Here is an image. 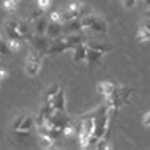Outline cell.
<instances>
[{
    "label": "cell",
    "instance_id": "obj_29",
    "mask_svg": "<svg viewBox=\"0 0 150 150\" xmlns=\"http://www.w3.org/2000/svg\"><path fill=\"white\" fill-rule=\"evenodd\" d=\"M145 19H150V6H147V10H145Z\"/></svg>",
    "mask_w": 150,
    "mask_h": 150
},
{
    "label": "cell",
    "instance_id": "obj_17",
    "mask_svg": "<svg viewBox=\"0 0 150 150\" xmlns=\"http://www.w3.org/2000/svg\"><path fill=\"white\" fill-rule=\"evenodd\" d=\"M5 43H6V47L10 51V54H19V51H21V40L6 38Z\"/></svg>",
    "mask_w": 150,
    "mask_h": 150
},
{
    "label": "cell",
    "instance_id": "obj_4",
    "mask_svg": "<svg viewBox=\"0 0 150 150\" xmlns=\"http://www.w3.org/2000/svg\"><path fill=\"white\" fill-rule=\"evenodd\" d=\"M117 86L119 84L117 82H114V81H103V82H100L98 86H96V92L100 93V95H103L104 98L106 96H111L112 93H115V90H117Z\"/></svg>",
    "mask_w": 150,
    "mask_h": 150
},
{
    "label": "cell",
    "instance_id": "obj_6",
    "mask_svg": "<svg viewBox=\"0 0 150 150\" xmlns=\"http://www.w3.org/2000/svg\"><path fill=\"white\" fill-rule=\"evenodd\" d=\"M84 32H87V33H96V35H106L108 33V22L104 21L103 18H98V16H96L93 25L88 30H84Z\"/></svg>",
    "mask_w": 150,
    "mask_h": 150
},
{
    "label": "cell",
    "instance_id": "obj_28",
    "mask_svg": "<svg viewBox=\"0 0 150 150\" xmlns=\"http://www.w3.org/2000/svg\"><path fill=\"white\" fill-rule=\"evenodd\" d=\"M8 76H10V73H8V70H5V68H2L0 70V81H5Z\"/></svg>",
    "mask_w": 150,
    "mask_h": 150
},
{
    "label": "cell",
    "instance_id": "obj_34",
    "mask_svg": "<svg viewBox=\"0 0 150 150\" xmlns=\"http://www.w3.org/2000/svg\"><path fill=\"white\" fill-rule=\"evenodd\" d=\"M0 82H2V81H0Z\"/></svg>",
    "mask_w": 150,
    "mask_h": 150
},
{
    "label": "cell",
    "instance_id": "obj_14",
    "mask_svg": "<svg viewBox=\"0 0 150 150\" xmlns=\"http://www.w3.org/2000/svg\"><path fill=\"white\" fill-rule=\"evenodd\" d=\"M115 93H117V96L120 98L122 104L128 103L129 98H131V88L127 87V86H120V84H119V86H117V90H115Z\"/></svg>",
    "mask_w": 150,
    "mask_h": 150
},
{
    "label": "cell",
    "instance_id": "obj_18",
    "mask_svg": "<svg viewBox=\"0 0 150 150\" xmlns=\"http://www.w3.org/2000/svg\"><path fill=\"white\" fill-rule=\"evenodd\" d=\"M79 19H81V25H82V32H84V30H88L93 25V22H95V19H96V14L90 13V14H86V16H82V18H79Z\"/></svg>",
    "mask_w": 150,
    "mask_h": 150
},
{
    "label": "cell",
    "instance_id": "obj_23",
    "mask_svg": "<svg viewBox=\"0 0 150 150\" xmlns=\"http://www.w3.org/2000/svg\"><path fill=\"white\" fill-rule=\"evenodd\" d=\"M52 5V0H36V6L38 8H41V10H49Z\"/></svg>",
    "mask_w": 150,
    "mask_h": 150
},
{
    "label": "cell",
    "instance_id": "obj_32",
    "mask_svg": "<svg viewBox=\"0 0 150 150\" xmlns=\"http://www.w3.org/2000/svg\"><path fill=\"white\" fill-rule=\"evenodd\" d=\"M13 2H14V3H19V2H21V0H13Z\"/></svg>",
    "mask_w": 150,
    "mask_h": 150
},
{
    "label": "cell",
    "instance_id": "obj_10",
    "mask_svg": "<svg viewBox=\"0 0 150 150\" xmlns=\"http://www.w3.org/2000/svg\"><path fill=\"white\" fill-rule=\"evenodd\" d=\"M16 32L19 33V36L24 40V38H30V32H32V27L27 21H22V19H18V25H16Z\"/></svg>",
    "mask_w": 150,
    "mask_h": 150
},
{
    "label": "cell",
    "instance_id": "obj_20",
    "mask_svg": "<svg viewBox=\"0 0 150 150\" xmlns=\"http://www.w3.org/2000/svg\"><path fill=\"white\" fill-rule=\"evenodd\" d=\"M59 88H60L59 84H52V86H49V87L46 88V90L43 92L44 100H46V101H52V98H54V95L59 92Z\"/></svg>",
    "mask_w": 150,
    "mask_h": 150
},
{
    "label": "cell",
    "instance_id": "obj_19",
    "mask_svg": "<svg viewBox=\"0 0 150 150\" xmlns=\"http://www.w3.org/2000/svg\"><path fill=\"white\" fill-rule=\"evenodd\" d=\"M82 5H84V2H81V0H73V2L68 3L67 10L71 11L74 18H79V13H81V8H82Z\"/></svg>",
    "mask_w": 150,
    "mask_h": 150
},
{
    "label": "cell",
    "instance_id": "obj_13",
    "mask_svg": "<svg viewBox=\"0 0 150 150\" xmlns=\"http://www.w3.org/2000/svg\"><path fill=\"white\" fill-rule=\"evenodd\" d=\"M46 27H47V21L44 18H38L33 19V25H32V30L36 35H44L46 33Z\"/></svg>",
    "mask_w": 150,
    "mask_h": 150
},
{
    "label": "cell",
    "instance_id": "obj_21",
    "mask_svg": "<svg viewBox=\"0 0 150 150\" xmlns=\"http://www.w3.org/2000/svg\"><path fill=\"white\" fill-rule=\"evenodd\" d=\"M25 114H27V112H19L18 115H14L13 122H11V129L18 131L19 127H21V123H22V120H24V117H25Z\"/></svg>",
    "mask_w": 150,
    "mask_h": 150
},
{
    "label": "cell",
    "instance_id": "obj_9",
    "mask_svg": "<svg viewBox=\"0 0 150 150\" xmlns=\"http://www.w3.org/2000/svg\"><path fill=\"white\" fill-rule=\"evenodd\" d=\"M52 104L57 111H67V101H65V88L60 87L59 92L52 98Z\"/></svg>",
    "mask_w": 150,
    "mask_h": 150
},
{
    "label": "cell",
    "instance_id": "obj_12",
    "mask_svg": "<svg viewBox=\"0 0 150 150\" xmlns=\"http://www.w3.org/2000/svg\"><path fill=\"white\" fill-rule=\"evenodd\" d=\"M33 127H35V117L30 115V114H25L21 127H19V129H18V133H30V129Z\"/></svg>",
    "mask_w": 150,
    "mask_h": 150
},
{
    "label": "cell",
    "instance_id": "obj_16",
    "mask_svg": "<svg viewBox=\"0 0 150 150\" xmlns=\"http://www.w3.org/2000/svg\"><path fill=\"white\" fill-rule=\"evenodd\" d=\"M136 40H137L139 43H147V41H150V30L144 25V24L139 27V29H137V32H136Z\"/></svg>",
    "mask_w": 150,
    "mask_h": 150
},
{
    "label": "cell",
    "instance_id": "obj_25",
    "mask_svg": "<svg viewBox=\"0 0 150 150\" xmlns=\"http://www.w3.org/2000/svg\"><path fill=\"white\" fill-rule=\"evenodd\" d=\"M60 16H62V13H60V11H51L49 13V21L51 22H60Z\"/></svg>",
    "mask_w": 150,
    "mask_h": 150
},
{
    "label": "cell",
    "instance_id": "obj_27",
    "mask_svg": "<svg viewBox=\"0 0 150 150\" xmlns=\"http://www.w3.org/2000/svg\"><path fill=\"white\" fill-rule=\"evenodd\" d=\"M142 125H144L145 128H150V111L144 114V117H142Z\"/></svg>",
    "mask_w": 150,
    "mask_h": 150
},
{
    "label": "cell",
    "instance_id": "obj_31",
    "mask_svg": "<svg viewBox=\"0 0 150 150\" xmlns=\"http://www.w3.org/2000/svg\"><path fill=\"white\" fill-rule=\"evenodd\" d=\"M145 3H147V6H150V0H144Z\"/></svg>",
    "mask_w": 150,
    "mask_h": 150
},
{
    "label": "cell",
    "instance_id": "obj_7",
    "mask_svg": "<svg viewBox=\"0 0 150 150\" xmlns=\"http://www.w3.org/2000/svg\"><path fill=\"white\" fill-rule=\"evenodd\" d=\"M71 57H73V62L76 63H84V60H86V54H87V44L86 41L78 44V46H74L71 49Z\"/></svg>",
    "mask_w": 150,
    "mask_h": 150
},
{
    "label": "cell",
    "instance_id": "obj_11",
    "mask_svg": "<svg viewBox=\"0 0 150 150\" xmlns=\"http://www.w3.org/2000/svg\"><path fill=\"white\" fill-rule=\"evenodd\" d=\"M38 144H40V147H41V149H52V147H54V144H55V139L51 134H47V133H40Z\"/></svg>",
    "mask_w": 150,
    "mask_h": 150
},
{
    "label": "cell",
    "instance_id": "obj_22",
    "mask_svg": "<svg viewBox=\"0 0 150 150\" xmlns=\"http://www.w3.org/2000/svg\"><path fill=\"white\" fill-rule=\"evenodd\" d=\"M16 5H18V3H14L13 0H3L2 8L6 11V13H14V11H16Z\"/></svg>",
    "mask_w": 150,
    "mask_h": 150
},
{
    "label": "cell",
    "instance_id": "obj_30",
    "mask_svg": "<svg viewBox=\"0 0 150 150\" xmlns=\"http://www.w3.org/2000/svg\"><path fill=\"white\" fill-rule=\"evenodd\" d=\"M144 25L147 27V29L150 30V19H145V22H144Z\"/></svg>",
    "mask_w": 150,
    "mask_h": 150
},
{
    "label": "cell",
    "instance_id": "obj_2",
    "mask_svg": "<svg viewBox=\"0 0 150 150\" xmlns=\"http://www.w3.org/2000/svg\"><path fill=\"white\" fill-rule=\"evenodd\" d=\"M29 40H30V44L35 47V51L41 52V54H44L47 44H49V41H51L46 35H36V33H33V36H30Z\"/></svg>",
    "mask_w": 150,
    "mask_h": 150
},
{
    "label": "cell",
    "instance_id": "obj_3",
    "mask_svg": "<svg viewBox=\"0 0 150 150\" xmlns=\"http://www.w3.org/2000/svg\"><path fill=\"white\" fill-rule=\"evenodd\" d=\"M104 57V54L103 52H100V51H95V49H92V47H87V54H86V60H84V63L87 65V67H96V65H100V62L103 60Z\"/></svg>",
    "mask_w": 150,
    "mask_h": 150
},
{
    "label": "cell",
    "instance_id": "obj_26",
    "mask_svg": "<svg viewBox=\"0 0 150 150\" xmlns=\"http://www.w3.org/2000/svg\"><path fill=\"white\" fill-rule=\"evenodd\" d=\"M43 13H44V10H41V8L36 6L35 10L32 11V16H33V19H38V18H43Z\"/></svg>",
    "mask_w": 150,
    "mask_h": 150
},
{
    "label": "cell",
    "instance_id": "obj_1",
    "mask_svg": "<svg viewBox=\"0 0 150 150\" xmlns=\"http://www.w3.org/2000/svg\"><path fill=\"white\" fill-rule=\"evenodd\" d=\"M43 65V54L38 51H32L25 59V74L30 78H36L41 71Z\"/></svg>",
    "mask_w": 150,
    "mask_h": 150
},
{
    "label": "cell",
    "instance_id": "obj_33",
    "mask_svg": "<svg viewBox=\"0 0 150 150\" xmlns=\"http://www.w3.org/2000/svg\"><path fill=\"white\" fill-rule=\"evenodd\" d=\"M0 38H2V33H0Z\"/></svg>",
    "mask_w": 150,
    "mask_h": 150
},
{
    "label": "cell",
    "instance_id": "obj_8",
    "mask_svg": "<svg viewBox=\"0 0 150 150\" xmlns=\"http://www.w3.org/2000/svg\"><path fill=\"white\" fill-rule=\"evenodd\" d=\"M63 27V35L67 33H74V32H82V25H81V19L79 18H74L68 22H63L62 24Z\"/></svg>",
    "mask_w": 150,
    "mask_h": 150
},
{
    "label": "cell",
    "instance_id": "obj_5",
    "mask_svg": "<svg viewBox=\"0 0 150 150\" xmlns=\"http://www.w3.org/2000/svg\"><path fill=\"white\" fill-rule=\"evenodd\" d=\"M49 40H54V38H59V36L63 35V27H62V22H47V27H46V33Z\"/></svg>",
    "mask_w": 150,
    "mask_h": 150
},
{
    "label": "cell",
    "instance_id": "obj_24",
    "mask_svg": "<svg viewBox=\"0 0 150 150\" xmlns=\"http://www.w3.org/2000/svg\"><path fill=\"white\" fill-rule=\"evenodd\" d=\"M120 2H122V6H123L125 10H131V8L136 6L137 0H120Z\"/></svg>",
    "mask_w": 150,
    "mask_h": 150
},
{
    "label": "cell",
    "instance_id": "obj_15",
    "mask_svg": "<svg viewBox=\"0 0 150 150\" xmlns=\"http://www.w3.org/2000/svg\"><path fill=\"white\" fill-rule=\"evenodd\" d=\"M86 44H87V47H92V49L100 51V52H103V54H108V52L112 49V47L104 41H93L92 40V41H86Z\"/></svg>",
    "mask_w": 150,
    "mask_h": 150
}]
</instances>
